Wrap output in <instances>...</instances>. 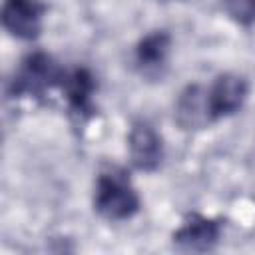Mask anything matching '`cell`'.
Listing matches in <instances>:
<instances>
[{
	"mask_svg": "<svg viewBox=\"0 0 255 255\" xmlns=\"http://www.w3.org/2000/svg\"><path fill=\"white\" fill-rule=\"evenodd\" d=\"M207 96L209 110L215 122L219 118L235 114L243 106L247 98V82L237 74H223L213 82L211 88H207Z\"/></svg>",
	"mask_w": 255,
	"mask_h": 255,
	"instance_id": "obj_4",
	"label": "cell"
},
{
	"mask_svg": "<svg viewBox=\"0 0 255 255\" xmlns=\"http://www.w3.org/2000/svg\"><path fill=\"white\" fill-rule=\"evenodd\" d=\"M229 16L241 24H251L255 20V0H223Z\"/></svg>",
	"mask_w": 255,
	"mask_h": 255,
	"instance_id": "obj_10",
	"label": "cell"
},
{
	"mask_svg": "<svg viewBox=\"0 0 255 255\" xmlns=\"http://www.w3.org/2000/svg\"><path fill=\"white\" fill-rule=\"evenodd\" d=\"M217 239L219 225L201 215H191L173 235V241L185 251H209Z\"/></svg>",
	"mask_w": 255,
	"mask_h": 255,
	"instance_id": "obj_7",
	"label": "cell"
},
{
	"mask_svg": "<svg viewBox=\"0 0 255 255\" xmlns=\"http://www.w3.org/2000/svg\"><path fill=\"white\" fill-rule=\"evenodd\" d=\"M175 116L181 128L185 129H201L213 122L209 110L207 88L203 86H187L175 106Z\"/></svg>",
	"mask_w": 255,
	"mask_h": 255,
	"instance_id": "obj_5",
	"label": "cell"
},
{
	"mask_svg": "<svg viewBox=\"0 0 255 255\" xmlns=\"http://www.w3.org/2000/svg\"><path fill=\"white\" fill-rule=\"evenodd\" d=\"M94 205L102 217L110 221H122L137 211L139 199L129 179L122 171H104L96 183Z\"/></svg>",
	"mask_w": 255,
	"mask_h": 255,
	"instance_id": "obj_1",
	"label": "cell"
},
{
	"mask_svg": "<svg viewBox=\"0 0 255 255\" xmlns=\"http://www.w3.org/2000/svg\"><path fill=\"white\" fill-rule=\"evenodd\" d=\"M60 86L66 92V98L74 110L84 112L90 106V94L94 90V82L86 70H74L72 74H64Z\"/></svg>",
	"mask_w": 255,
	"mask_h": 255,
	"instance_id": "obj_8",
	"label": "cell"
},
{
	"mask_svg": "<svg viewBox=\"0 0 255 255\" xmlns=\"http://www.w3.org/2000/svg\"><path fill=\"white\" fill-rule=\"evenodd\" d=\"M66 72L46 54H32L24 60L18 76L14 78V90L18 94H40L52 86H60Z\"/></svg>",
	"mask_w": 255,
	"mask_h": 255,
	"instance_id": "obj_2",
	"label": "cell"
},
{
	"mask_svg": "<svg viewBox=\"0 0 255 255\" xmlns=\"http://www.w3.org/2000/svg\"><path fill=\"white\" fill-rule=\"evenodd\" d=\"M169 52V36L165 32H151L137 44V62L145 68H157L165 62Z\"/></svg>",
	"mask_w": 255,
	"mask_h": 255,
	"instance_id": "obj_9",
	"label": "cell"
},
{
	"mask_svg": "<svg viewBox=\"0 0 255 255\" xmlns=\"http://www.w3.org/2000/svg\"><path fill=\"white\" fill-rule=\"evenodd\" d=\"M44 12L46 6L40 0H4L2 24L12 36L32 40L40 34Z\"/></svg>",
	"mask_w": 255,
	"mask_h": 255,
	"instance_id": "obj_3",
	"label": "cell"
},
{
	"mask_svg": "<svg viewBox=\"0 0 255 255\" xmlns=\"http://www.w3.org/2000/svg\"><path fill=\"white\" fill-rule=\"evenodd\" d=\"M161 139L147 124H135L129 131V157L137 169L153 171L161 161Z\"/></svg>",
	"mask_w": 255,
	"mask_h": 255,
	"instance_id": "obj_6",
	"label": "cell"
}]
</instances>
